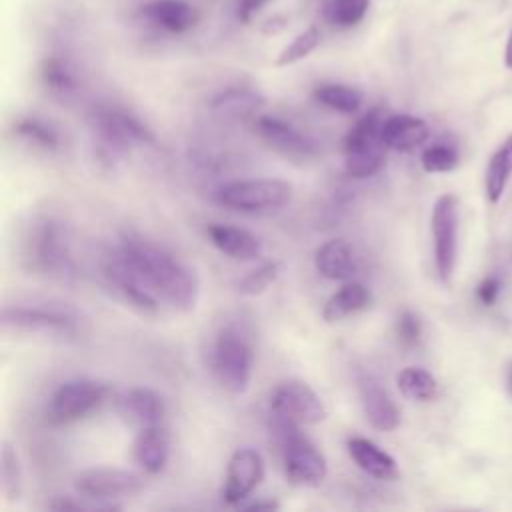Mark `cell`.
I'll return each mask as SVG.
<instances>
[{"label": "cell", "instance_id": "cell-26", "mask_svg": "<svg viewBox=\"0 0 512 512\" xmlns=\"http://www.w3.org/2000/svg\"><path fill=\"white\" fill-rule=\"evenodd\" d=\"M312 96L320 106L340 114H354L362 108V102H364V96L360 90L346 84H336V82L318 84Z\"/></svg>", "mask_w": 512, "mask_h": 512}, {"label": "cell", "instance_id": "cell-11", "mask_svg": "<svg viewBox=\"0 0 512 512\" xmlns=\"http://www.w3.org/2000/svg\"><path fill=\"white\" fill-rule=\"evenodd\" d=\"M270 412L298 426H312L328 416L322 398L302 380L280 382L270 394Z\"/></svg>", "mask_w": 512, "mask_h": 512}, {"label": "cell", "instance_id": "cell-3", "mask_svg": "<svg viewBox=\"0 0 512 512\" xmlns=\"http://www.w3.org/2000/svg\"><path fill=\"white\" fill-rule=\"evenodd\" d=\"M98 160L112 164L136 146H154V132L132 112L118 106H100L90 116Z\"/></svg>", "mask_w": 512, "mask_h": 512}, {"label": "cell", "instance_id": "cell-40", "mask_svg": "<svg viewBox=\"0 0 512 512\" xmlns=\"http://www.w3.org/2000/svg\"><path fill=\"white\" fill-rule=\"evenodd\" d=\"M504 60H506V66L512 68V34H510V38H508V46H506V56H504Z\"/></svg>", "mask_w": 512, "mask_h": 512}, {"label": "cell", "instance_id": "cell-21", "mask_svg": "<svg viewBox=\"0 0 512 512\" xmlns=\"http://www.w3.org/2000/svg\"><path fill=\"white\" fill-rule=\"evenodd\" d=\"M346 450L354 464L376 480H396L398 478V464L396 460L380 448L376 442L364 436H350L346 440Z\"/></svg>", "mask_w": 512, "mask_h": 512}, {"label": "cell", "instance_id": "cell-15", "mask_svg": "<svg viewBox=\"0 0 512 512\" xmlns=\"http://www.w3.org/2000/svg\"><path fill=\"white\" fill-rule=\"evenodd\" d=\"M256 130L260 138L280 156L292 162H310L316 158L318 150L316 144L304 136L298 128H294L290 122L276 118V116H258L256 118Z\"/></svg>", "mask_w": 512, "mask_h": 512}, {"label": "cell", "instance_id": "cell-13", "mask_svg": "<svg viewBox=\"0 0 512 512\" xmlns=\"http://www.w3.org/2000/svg\"><path fill=\"white\" fill-rule=\"evenodd\" d=\"M100 268L106 284L116 292L118 298H122L126 304H130L142 314L158 312V296L140 280L132 266L120 256L116 246L104 256Z\"/></svg>", "mask_w": 512, "mask_h": 512}, {"label": "cell", "instance_id": "cell-10", "mask_svg": "<svg viewBox=\"0 0 512 512\" xmlns=\"http://www.w3.org/2000/svg\"><path fill=\"white\" fill-rule=\"evenodd\" d=\"M434 264L438 278L448 284L456 266L458 246V200L454 194H442L436 198L430 216Z\"/></svg>", "mask_w": 512, "mask_h": 512}, {"label": "cell", "instance_id": "cell-29", "mask_svg": "<svg viewBox=\"0 0 512 512\" xmlns=\"http://www.w3.org/2000/svg\"><path fill=\"white\" fill-rule=\"evenodd\" d=\"M262 104V98L250 90H226L218 94L210 106L214 112L226 116V118H244L252 112H256Z\"/></svg>", "mask_w": 512, "mask_h": 512}, {"label": "cell", "instance_id": "cell-22", "mask_svg": "<svg viewBox=\"0 0 512 512\" xmlns=\"http://www.w3.org/2000/svg\"><path fill=\"white\" fill-rule=\"evenodd\" d=\"M382 134H384V140L390 150L412 152L428 140L430 128L418 116L390 114V116H384Z\"/></svg>", "mask_w": 512, "mask_h": 512}, {"label": "cell", "instance_id": "cell-38", "mask_svg": "<svg viewBox=\"0 0 512 512\" xmlns=\"http://www.w3.org/2000/svg\"><path fill=\"white\" fill-rule=\"evenodd\" d=\"M270 2H274V0H240V4H238V18L244 24H248Z\"/></svg>", "mask_w": 512, "mask_h": 512}, {"label": "cell", "instance_id": "cell-31", "mask_svg": "<svg viewBox=\"0 0 512 512\" xmlns=\"http://www.w3.org/2000/svg\"><path fill=\"white\" fill-rule=\"evenodd\" d=\"M0 480H2V494L8 502H14L22 494V466L16 448L4 440L0 452Z\"/></svg>", "mask_w": 512, "mask_h": 512}, {"label": "cell", "instance_id": "cell-37", "mask_svg": "<svg viewBox=\"0 0 512 512\" xmlns=\"http://www.w3.org/2000/svg\"><path fill=\"white\" fill-rule=\"evenodd\" d=\"M500 292V280L496 276H488L484 278L478 288H476V296L484 306H492L496 302V296Z\"/></svg>", "mask_w": 512, "mask_h": 512}, {"label": "cell", "instance_id": "cell-28", "mask_svg": "<svg viewBox=\"0 0 512 512\" xmlns=\"http://www.w3.org/2000/svg\"><path fill=\"white\" fill-rule=\"evenodd\" d=\"M396 384L402 396L414 402H430L438 394L436 378L426 368L420 366L402 368L396 376Z\"/></svg>", "mask_w": 512, "mask_h": 512}, {"label": "cell", "instance_id": "cell-24", "mask_svg": "<svg viewBox=\"0 0 512 512\" xmlns=\"http://www.w3.org/2000/svg\"><path fill=\"white\" fill-rule=\"evenodd\" d=\"M370 290L362 282H346L340 290H336L322 308V318L328 324L340 322L348 316L358 314L360 310L370 306Z\"/></svg>", "mask_w": 512, "mask_h": 512}, {"label": "cell", "instance_id": "cell-39", "mask_svg": "<svg viewBox=\"0 0 512 512\" xmlns=\"http://www.w3.org/2000/svg\"><path fill=\"white\" fill-rule=\"evenodd\" d=\"M242 508L260 512V510H276V508H280V504H278L276 500H256V502H252V504H246V506H242Z\"/></svg>", "mask_w": 512, "mask_h": 512}, {"label": "cell", "instance_id": "cell-20", "mask_svg": "<svg viewBox=\"0 0 512 512\" xmlns=\"http://www.w3.org/2000/svg\"><path fill=\"white\" fill-rule=\"evenodd\" d=\"M134 462L146 474H160L166 468L170 456V436L162 424L140 428L134 446H132Z\"/></svg>", "mask_w": 512, "mask_h": 512}, {"label": "cell", "instance_id": "cell-7", "mask_svg": "<svg viewBox=\"0 0 512 512\" xmlns=\"http://www.w3.org/2000/svg\"><path fill=\"white\" fill-rule=\"evenodd\" d=\"M274 428L282 442V462L286 480L294 486H318L326 478L328 464L320 448L308 440L300 426L274 416Z\"/></svg>", "mask_w": 512, "mask_h": 512}, {"label": "cell", "instance_id": "cell-5", "mask_svg": "<svg viewBox=\"0 0 512 512\" xmlns=\"http://www.w3.org/2000/svg\"><path fill=\"white\" fill-rule=\"evenodd\" d=\"M384 116L378 108L368 110L348 130L344 138V170L348 176L362 180L374 176L390 150L382 134Z\"/></svg>", "mask_w": 512, "mask_h": 512}, {"label": "cell", "instance_id": "cell-23", "mask_svg": "<svg viewBox=\"0 0 512 512\" xmlns=\"http://www.w3.org/2000/svg\"><path fill=\"white\" fill-rule=\"evenodd\" d=\"M140 14L172 34L190 30L198 20L196 8L186 0H152L142 6Z\"/></svg>", "mask_w": 512, "mask_h": 512}, {"label": "cell", "instance_id": "cell-9", "mask_svg": "<svg viewBox=\"0 0 512 512\" xmlns=\"http://www.w3.org/2000/svg\"><path fill=\"white\" fill-rule=\"evenodd\" d=\"M4 330L28 332V334H46L72 338L78 334V318L66 308L56 306H4L2 310Z\"/></svg>", "mask_w": 512, "mask_h": 512}, {"label": "cell", "instance_id": "cell-41", "mask_svg": "<svg viewBox=\"0 0 512 512\" xmlns=\"http://www.w3.org/2000/svg\"><path fill=\"white\" fill-rule=\"evenodd\" d=\"M510 384H512V372H510Z\"/></svg>", "mask_w": 512, "mask_h": 512}, {"label": "cell", "instance_id": "cell-2", "mask_svg": "<svg viewBox=\"0 0 512 512\" xmlns=\"http://www.w3.org/2000/svg\"><path fill=\"white\" fill-rule=\"evenodd\" d=\"M24 262L30 272L70 284L76 278L68 228L56 218L36 220L24 238Z\"/></svg>", "mask_w": 512, "mask_h": 512}, {"label": "cell", "instance_id": "cell-17", "mask_svg": "<svg viewBox=\"0 0 512 512\" xmlns=\"http://www.w3.org/2000/svg\"><path fill=\"white\" fill-rule=\"evenodd\" d=\"M118 412L126 422L140 430L146 426L162 424L166 408L160 394L152 388L132 386L120 394Z\"/></svg>", "mask_w": 512, "mask_h": 512}, {"label": "cell", "instance_id": "cell-34", "mask_svg": "<svg viewBox=\"0 0 512 512\" xmlns=\"http://www.w3.org/2000/svg\"><path fill=\"white\" fill-rule=\"evenodd\" d=\"M320 44V32L316 26H310L306 28L304 32H300L288 46L282 48V52L278 54L276 58V66L282 68V66H290V64H296L300 60H304L306 56H310L316 46Z\"/></svg>", "mask_w": 512, "mask_h": 512}, {"label": "cell", "instance_id": "cell-12", "mask_svg": "<svg viewBox=\"0 0 512 512\" xmlns=\"http://www.w3.org/2000/svg\"><path fill=\"white\" fill-rule=\"evenodd\" d=\"M142 486H144V480L138 474L122 468H108V466L82 470L74 478V488L82 498L112 504V506H118L112 500L132 496L140 492Z\"/></svg>", "mask_w": 512, "mask_h": 512}, {"label": "cell", "instance_id": "cell-27", "mask_svg": "<svg viewBox=\"0 0 512 512\" xmlns=\"http://www.w3.org/2000/svg\"><path fill=\"white\" fill-rule=\"evenodd\" d=\"M14 132L30 146L42 150V152H58L62 146L60 134L56 128H52L48 122L36 116H22L14 124Z\"/></svg>", "mask_w": 512, "mask_h": 512}, {"label": "cell", "instance_id": "cell-6", "mask_svg": "<svg viewBox=\"0 0 512 512\" xmlns=\"http://www.w3.org/2000/svg\"><path fill=\"white\" fill-rule=\"evenodd\" d=\"M294 188L280 178H244L224 182L216 188L214 200L234 212H274L290 204Z\"/></svg>", "mask_w": 512, "mask_h": 512}, {"label": "cell", "instance_id": "cell-4", "mask_svg": "<svg viewBox=\"0 0 512 512\" xmlns=\"http://www.w3.org/2000/svg\"><path fill=\"white\" fill-rule=\"evenodd\" d=\"M212 370L222 384L234 396L248 390L254 368V346L246 332L236 322L224 324L212 342Z\"/></svg>", "mask_w": 512, "mask_h": 512}, {"label": "cell", "instance_id": "cell-33", "mask_svg": "<svg viewBox=\"0 0 512 512\" xmlns=\"http://www.w3.org/2000/svg\"><path fill=\"white\" fill-rule=\"evenodd\" d=\"M370 0H330L324 8V16L338 28L356 26L368 12Z\"/></svg>", "mask_w": 512, "mask_h": 512}, {"label": "cell", "instance_id": "cell-1", "mask_svg": "<svg viewBox=\"0 0 512 512\" xmlns=\"http://www.w3.org/2000/svg\"><path fill=\"white\" fill-rule=\"evenodd\" d=\"M116 250L140 280L168 306L180 312L194 310L200 294L196 272L174 254L140 236H124Z\"/></svg>", "mask_w": 512, "mask_h": 512}, {"label": "cell", "instance_id": "cell-18", "mask_svg": "<svg viewBox=\"0 0 512 512\" xmlns=\"http://www.w3.org/2000/svg\"><path fill=\"white\" fill-rule=\"evenodd\" d=\"M206 236L214 248L234 260H254L262 254V240L248 228L212 222L206 226Z\"/></svg>", "mask_w": 512, "mask_h": 512}, {"label": "cell", "instance_id": "cell-35", "mask_svg": "<svg viewBox=\"0 0 512 512\" xmlns=\"http://www.w3.org/2000/svg\"><path fill=\"white\" fill-rule=\"evenodd\" d=\"M420 164L428 174L450 172L458 166V150L448 142H436L424 148L420 156Z\"/></svg>", "mask_w": 512, "mask_h": 512}, {"label": "cell", "instance_id": "cell-30", "mask_svg": "<svg viewBox=\"0 0 512 512\" xmlns=\"http://www.w3.org/2000/svg\"><path fill=\"white\" fill-rule=\"evenodd\" d=\"M40 78L42 84L58 96L72 94L76 90V76L66 60L58 56H48L40 64Z\"/></svg>", "mask_w": 512, "mask_h": 512}, {"label": "cell", "instance_id": "cell-19", "mask_svg": "<svg viewBox=\"0 0 512 512\" xmlns=\"http://www.w3.org/2000/svg\"><path fill=\"white\" fill-rule=\"evenodd\" d=\"M314 266L328 280H350L358 272V256L348 240L332 238L318 246Z\"/></svg>", "mask_w": 512, "mask_h": 512}, {"label": "cell", "instance_id": "cell-14", "mask_svg": "<svg viewBox=\"0 0 512 512\" xmlns=\"http://www.w3.org/2000/svg\"><path fill=\"white\" fill-rule=\"evenodd\" d=\"M264 480V458L258 450L244 446L232 452L222 484V500L228 506L242 504Z\"/></svg>", "mask_w": 512, "mask_h": 512}, {"label": "cell", "instance_id": "cell-36", "mask_svg": "<svg viewBox=\"0 0 512 512\" xmlns=\"http://www.w3.org/2000/svg\"><path fill=\"white\" fill-rule=\"evenodd\" d=\"M396 334L402 346L412 348L420 342L422 338V322L420 318L412 312V310H404L400 312L398 320H396Z\"/></svg>", "mask_w": 512, "mask_h": 512}, {"label": "cell", "instance_id": "cell-8", "mask_svg": "<svg viewBox=\"0 0 512 512\" xmlns=\"http://www.w3.org/2000/svg\"><path fill=\"white\" fill-rule=\"evenodd\" d=\"M108 396V386L92 378H76L60 384L48 402L46 418L54 426L72 424L98 410Z\"/></svg>", "mask_w": 512, "mask_h": 512}, {"label": "cell", "instance_id": "cell-32", "mask_svg": "<svg viewBox=\"0 0 512 512\" xmlns=\"http://www.w3.org/2000/svg\"><path fill=\"white\" fill-rule=\"evenodd\" d=\"M282 272V262L280 260H268L254 270H250L246 276L240 278L238 282V292L244 296H258L266 292L280 276Z\"/></svg>", "mask_w": 512, "mask_h": 512}, {"label": "cell", "instance_id": "cell-16", "mask_svg": "<svg viewBox=\"0 0 512 512\" xmlns=\"http://www.w3.org/2000/svg\"><path fill=\"white\" fill-rule=\"evenodd\" d=\"M360 404L366 420L372 428L380 432H392L400 424V410L396 402L390 398L386 388L372 376H362L358 382Z\"/></svg>", "mask_w": 512, "mask_h": 512}, {"label": "cell", "instance_id": "cell-25", "mask_svg": "<svg viewBox=\"0 0 512 512\" xmlns=\"http://www.w3.org/2000/svg\"><path fill=\"white\" fill-rule=\"evenodd\" d=\"M512 176V134L500 144V148L490 156L486 166V196L492 204L500 200L504 188Z\"/></svg>", "mask_w": 512, "mask_h": 512}]
</instances>
